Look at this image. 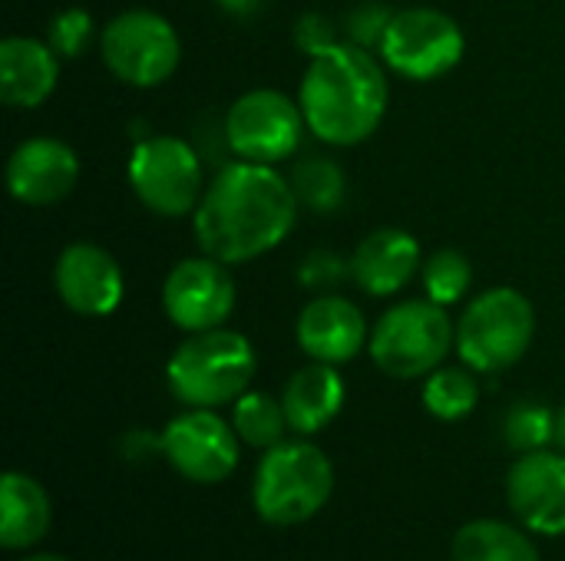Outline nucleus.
Masks as SVG:
<instances>
[{
  "instance_id": "obj_1",
  "label": "nucleus",
  "mask_w": 565,
  "mask_h": 561,
  "mask_svg": "<svg viewBox=\"0 0 565 561\" xmlns=\"http://www.w3.org/2000/svg\"><path fill=\"white\" fill-rule=\"evenodd\" d=\"M298 218V195L291 182L265 162H228L192 215L202 255L225 265L255 261L278 248Z\"/></svg>"
},
{
  "instance_id": "obj_2",
  "label": "nucleus",
  "mask_w": 565,
  "mask_h": 561,
  "mask_svg": "<svg viewBox=\"0 0 565 561\" xmlns=\"http://www.w3.org/2000/svg\"><path fill=\"white\" fill-rule=\"evenodd\" d=\"M298 103L308 129L328 145H361L384 122L391 86L384 66L358 43H334L311 56Z\"/></svg>"
},
{
  "instance_id": "obj_3",
  "label": "nucleus",
  "mask_w": 565,
  "mask_h": 561,
  "mask_svg": "<svg viewBox=\"0 0 565 561\" xmlns=\"http://www.w3.org/2000/svg\"><path fill=\"white\" fill-rule=\"evenodd\" d=\"M255 370L258 357L252 341L238 331L215 327L192 334L172 350L166 364V384L179 403L215 410L235 403L252 387Z\"/></svg>"
},
{
  "instance_id": "obj_4",
  "label": "nucleus",
  "mask_w": 565,
  "mask_h": 561,
  "mask_svg": "<svg viewBox=\"0 0 565 561\" xmlns=\"http://www.w3.org/2000/svg\"><path fill=\"white\" fill-rule=\"evenodd\" d=\"M331 493L334 466L315 443L305 440L265 450L252 483V503L258 519L281 529L315 519L328 506Z\"/></svg>"
},
{
  "instance_id": "obj_5",
  "label": "nucleus",
  "mask_w": 565,
  "mask_h": 561,
  "mask_svg": "<svg viewBox=\"0 0 565 561\" xmlns=\"http://www.w3.org/2000/svg\"><path fill=\"white\" fill-rule=\"evenodd\" d=\"M457 347V327L444 304L411 298L394 304L371 331V360L397 380L430 377Z\"/></svg>"
},
{
  "instance_id": "obj_6",
  "label": "nucleus",
  "mask_w": 565,
  "mask_h": 561,
  "mask_svg": "<svg viewBox=\"0 0 565 561\" xmlns=\"http://www.w3.org/2000/svg\"><path fill=\"white\" fill-rule=\"evenodd\" d=\"M536 334V311L516 288H490L457 321V354L477 374H500L520 364Z\"/></svg>"
},
{
  "instance_id": "obj_7",
  "label": "nucleus",
  "mask_w": 565,
  "mask_h": 561,
  "mask_svg": "<svg viewBox=\"0 0 565 561\" xmlns=\"http://www.w3.org/2000/svg\"><path fill=\"white\" fill-rule=\"evenodd\" d=\"M106 69L136 89L166 83L182 63V40L175 26L156 10H126L113 17L99 36Z\"/></svg>"
},
{
  "instance_id": "obj_8",
  "label": "nucleus",
  "mask_w": 565,
  "mask_h": 561,
  "mask_svg": "<svg viewBox=\"0 0 565 561\" xmlns=\"http://www.w3.org/2000/svg\"><path fill=\"white\" fill-rule=\"evenodd\" d=\"M126 172L136 198L162 218H182L195 212L205 195L202 159L179 136H149L136 142Z\"/></svg>"
},
{
  "instance_id": "obj_9",
  "label": "nucleus",
  "mask_w": 565,
  "mask_h": 561,
  "mask_svg": "<svg viewBox=\"0 0 565 561\" xmlns=\"http://www.w3.org/2000/svg\"><path fill=\"white\" fill-rule=\"evenodd\" d=\"M377 50L397 76L430 83L457 69L467 36L450 13L437 7H407L394 13Z\"/></svg>"
},
{
  "instance_id": "obj_10",
  "label": "nucleus",
  "mask_w": 565,
  "mask_h": 561,
  "mask_svg": "<svg viewBox=\"0 0 565 561\" xmlns=\"http://www.w3.org/2000/svg\"><path fill=\"white\" fill-rule=\"evenodd\" d=\"M305 126L301 103L278 89H252L232 103L225 116V139L238 159L275 165L298 149Z\"/></svg>"
},
{
  "instance_id": "obj_11",
  "label": "nucleus",
  "mask_w": 565,
  "mask_h": 561,
  "mask_svg": "<svg viewBox=\"0 0 565 561\" xmlns=\"http://www.w3.org/2000/svg\"><path fill=\"white\" fill-rule=\"evenodd\" d=\"M235 301L238 291L228 265L209 255L179 261L162 284L166 317L185 334L225 327L235 311Z\"/></svg>"
},
{
  "instance_id": "obj_12",
  "label": "nucleus",
  "mask_w": 565,
  "mask_h": 561,
  "mask_svg": "<svg viewBox=\"0 0 565 561\" xmlns=\"http://www.w3.org/2000/svg\"><path fill=\"white\" fill-rule=\"evenodd\" d=\"M162 456L189 483H222L238 466V433L212 410L189 407L162 430Z\"/></svg>"
},
{
  "instance_id": "obj_13",
  "label": "nucleus",
  "mask_w": 565,
  "mask_h": 561,
  "mask_svg": "<svg viewBox=\"0 0 565 561\" xmlns=\"http://www.w3.org/2000/svg\"><path fill=\"white\" fill-rule=\"evenodd\" d=\"M53 288L73 314L106 317L122 304L126 278L119 261L106 248L93 241H73L56 258Z\"/></svg>"
},
{
  "instance_id": "obj_14",
  "label": "nucleus",
  "mask_w": 565,
  "mask_h": 561,
  "mask_svg": "<svg viewBox=\"0 0 565 561\" xmlns=\"http://www.w3.org/2000/svg\"><path fill=\"white\" fill-rule=\"evenodd\" d=\"M513 516L536 536H565V453H523L507 473Z\"/></svg>"
},
{
  "instance_id": "obj_15",
  "label": "nucleus",
  "mask_w": 565,
  "mask_h": 561,
  "mask_svg": "<svg viewBox=\"0 0 565 561\" xmlns=\"http://www.w3.org/2000/svg\"><path fill=\"white\" fill-rule=\"evenodd\" d=\"M7 192L30 208L63 202L79 182V155L53 136L23 139L7 159Z\"/></svg>"
},
{
  "instance_id": "obj_16",
  "label": "nucleus",
  "mask_w": 565,
  "mask_h": 561,
  "mask_svg": "<svg viewBox=\"0 0 565 561\" xmlns=\"http://www.w3.org/2000/svg\"><path fill=\"white\" fill-rule=\"evenodd\" d=\"M298 344L311 360L348 364L367 347V321L361 308L341 294H318L298 314Z\"/></svg>"
},
{
  "instance_id": "obj_17",
  "label": "nucleus",
  "mask_w": 565,
  "mask_h": 561,
  "mask_svg": "<svg viewBox=\"0 0 565 561\" xmlns=\"http://www.w3.org/2000/svg\"><path fill=\"white\" fill-rule=\"evenodd\" d=\"M348 271L361 291L374 298H391L404 291L420 271V245L404 228H377L354 248Z\"/></svg>"
},
{
  "instance_id": "obj_18",
  "label": "nucleus",
  "mask_w": 565,
  "mask_h": 561,
  "mask_svg": "<svg viewBox=\"0 0 565 561\" xmlns=\"http://www.w3.org/2000/svg\"><path fill=\"white\" fill-rule=\"evenodd\" d=\"M60 79V56L46 40L7 36L0 43V103L10 109L43 106Z\"/></svg>"
},
{
  "instance_id": "obj_19",
  "label": "nucleus",
  "mask_w": 565,
  "mask_h": 561,
  "mask_svg": "<svg viewBox=\"0 0 565 561\" xmlns=\"http://www.w3.org/2000/svg\"><path fill=\"white\" fill-rule=\"evenodd\" d=\"M344 400H348V387H344L338 367L321 364V360H311L308 367L291 374V380L285 384V393H281L288 427L301 436H315V433L328 430L338 420V413L344 410Z\"/></svg>"
},
{
  "instance_id": "obj_20",
  "label": "nucleus",
  "mask_w": 565,
  "mask_h": 561,
  "mask_svg": "<svg viewBox=\"0 0 565 561\" xmlns=\"http://www.w3.org/2000/svg\"><path fill=\"white\" fill-rule=\"evenodd\" d=\"M53 522V506L46 489L23 476V473H7L0 483V542L10 552L30 549L43 542Z\"/></svg>"
},
{
  "instance_id": "obj_21",
  "label": "nucleus",
  "mask_w": 565,
  "mask_h": 561,
  "mask_svg": "<svg viewBox=\"0 0 565 561\" xmlns=\"http://www.w3.org/2000/svg\"><path fill=\"white\" fill-rule=\"evenodd\" d=\"M454 561H540L536 546L516 526L477 519L454 539Z\"/></svg>"
},
{
  "instance_id": "obj_22",
  "label": "nucleus",
  "mask_w": 565,
  "mask_h": 561,
  "mask_svg": "<svg viewBox=\"0 0 565 561\" xmlns=\"http://www.w3.org/2000/svg\"><path fill=\"white\" fill-rule=\"evenodd\" d=\"M232 427H235V433H238V440L245 446H255L262 453L285 443V430H291L281 400H275L268 393H258V390H245L235 400Z\"/></svg>"
},
{
  "instance_id": "obj_23",
  "label": "nucleus",
  "mask_w": 565,
  "mask_h": 561,
  "mask_svg": "<svg viewBox=\"0 0 565 561\" xmlns=\"http://www.w3.org/2000/svg\"><path fill=\"white\" fill-rule=\"evenodd\" d=\"M473 374L477 370L470 367H437L424 384V407L444 423L470 417L480 403V384Z\"/></svg>"
},
{
  "instance_id": "obj_24",
  "label": "nucleus",
  "mask_w": 565,
  "mask_h": 561,
  "mask_svg": "<svg viewBox=\"0 0 565 561\" xmlns=\"http://www.w3.org/2000/svg\"><path fill=\"white\" fill-rule=\"evenodd\" d=\"M344 185L348 179L331 159H305L291 172V188L298 202L321 215H331L344 202Z\"/></svg>"
},
{
  "instance_id": "obj_25",
  "label": "nucleus",
  "mask_w": 565,
  "mask_h": 561,
  "mask_svg": "<svg viewBox=\"0 0 565 561\" xmlns=\"http://www.w3.org/2000/svg\"><path fill=\"white\" fill-rule=\"evenodd\" d=\"M473 288V265L457 248H440L424 261V291L430 301L454 308Z\"/></svg>"
},
{
  "instance_id": "obj_26",
  "label": "nucleus",
  "mask_w": 565,
  "mask_h": 561,
  "mask_svg": "<svg viewBox=\"0 0 565 561\" xmlns=\"http://www.w3.org/2000/svg\"><path fill=\"white\" fill-rule=\"evenodd\" d=\"M553 430H556V413L543 403H533V400L513 403L510 413L503 417V440L520 456L546 450L553 443Z\"/></svg>"
},
{
  "instance_id": "obj_27",
  "label": "nucleus",
  "mask_w": 565,
  "mask_h": 561,
  "mask_svg": "<svg viewBox=\"0 0 565 561\" xmlns=\"http://www.w3.org/2000/svg\"><path fill=\"white\" fill-rule=\"evenodd\" d=\"M93 30H96V26H93V17H89L83 7H66V10H60V13L50 20L46 43L56 50V56L73 60V56H79V53L89 46Z\"/></svg>"
},
{
  "instance_id": "obj_28",
  "label": "nucleus",
  "mask_w": 565,
  "mask_h": 561,
  "mask_svg": "<svg viewBox=\"0 0 565 561\" xmlns=\"http://www.w3.org/2000/svg\"><path fill=\"white\" fill-rule=\"evenodd\" d=\"M394 13H397V10H391V7H384V3H361V7L351 13V20H348V26H351V43H358V46H364V50L381 46V40H384V33H387Z\"/></svg>"
},
{
  "instance_id": "obj_29",
  "label": "nucleus",
  "mask_w": 565,
  "mask_h": 561,
  "mask_svg": "<svg viewBox=\"0 0 565 561\" xmlns=\"http://www.w3.org/2000/svg\"><path fill=\"white\" fill-rule=\"evenodd\" d=\"M295 43H298L308 56H318L321 50H328V46H334V43H341V40L334 36V23H331L324 13H305V17L298 20Z\"/></svg>"
},
{
  "instance_id": "obj_30",
  "label": "nucleus",
  "mask_w": 565,
  "mask_h": 561,
  "mask_svg": "<svg viewBox=\"0 0 565 561\" xmlns=\"http://www.w3.org/2000/svg\"><path fill=\"white\" fill-rule=\"evenodd\" d=\"M338 265H341V261H338L334 255L318 251V255H311V258L301 265V281H305V284H311V288L334 284V281L344 274V268H338Z\"/></svg>"
},
{
  "instance_id": "obj_31",
  "label": "nucleus",
  "mask_w": 565,
  "mask_h": 561,
  "mask_svg": "<svg viewBox=\"0 0 565 561\" xmlns=\"http://www.w3.org/2000/svg\"><path fill=\"white\" fill-rule=\"evenodd\" d=\"M218 7L232 17H252L262 10V0H218Z\"/></svg>"
},
{
  "instance_id": "obj_32",
  "label": "nucleus",
  "mask_w": 565,
  "mask_h": 561,
  "mask_svg": "<svg viewBox=\"0 0 565 561\" xmlns=\"http://www.w3.org/2000/svg\"><path fill=\"white\" fill-rule=\"evenodd\" d=\"M553 443H556V450H563L565 453V403L556 410V430H553Z\"/></svg>"
},
{
  "instance_id": "obj_33",
  "label": "nucleus",
  "mask_w": 565,
  "mask_h": 561,
  "mask_svg": "<svg viewBox=\"0 0 565 561\" xmlns=\"http://www.w3.org/2000/svg\"><path fill=\"white\" fill-rule=\"evenodd\" d=\"M23 561H70V559H63V555H50V552H40V555H26Z\"/></svg>"
}]
</instances>
